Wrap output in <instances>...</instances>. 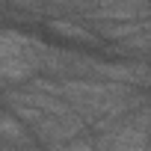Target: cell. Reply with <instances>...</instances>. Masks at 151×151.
<instances>
[{
    "mask_svg": "<svg viewBox=\"0 0 151 151\" xmlns=\"http://www.w3.org/2000/svg\"><path fill=\"white\" fill-rule=\"evenodd\" d=\"M47 30L56 33V36H62V39H68V42H86V45H95L98 42V36H95L92 27H83L77 21H68V18H50L47 21Z\"/></svg>",
    "mask_w": 151,
    "mask_h": 151,
    "instance_id": "7a4b0ae2",
    "label": "cell"
},
{
    "mask_svg": "<svg viewBox=\"0 0 151 151\" xmlns=\"http://www.w3.org/2000/svg\"><path fill=\"white\" fill-rule=\"evenodd\" d=\"M0 139H3L9 148L12 145H36V136H33V130L18 119V116H12L9 110H0Z\"/></svg>",
    "mask_w": 151,
    "mask_h": 151,
    "instance_id": "6da1fadb",
    "label": "cell"
}]
</instances>
